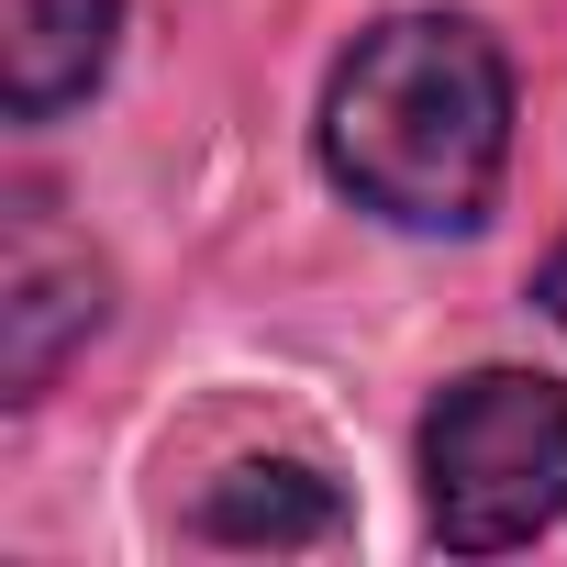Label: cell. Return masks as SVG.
Wrapping results in <instances>:
<instances>
[{"label": "cell", "mask_w": 567, "mask_h": 567, "mask_svg": "<svg viewBox=\"0 0 567 567\" xmlns=\"http://www.w3.org/2000/svg\"><path fill=\"white\" fill-rule=\"evenodd\" d=\"M423 523L445 556H512L567 523V390L534 368H467L423 412Z\"/></svg>", "instance_id": "cell-2"}, {"label": "cell", "mask_w": 567, "mask_h": 567, "mask_svg": "<svg viewBox=\"0 0 567 567\" xmlns=\"http://www.w3.org/2000/svg\"><path fill=\"white\" fill-rule=\"evenodd\" d=\"M123 45V0H0V112L23 134L68 123Z\"/></svg>", "instance_id": "cell-4"}, {"label": "cell", "mask_w": 567, "mask_h": 567, "mask_svg": "<svg viewBox=\"0 0 567 567\" xmlns=\"http://www.w3.org/2000/svg\"><path fill=\"white\" fill-rule=\"evenodd\" d=\"M323 178L390 234H478L512 167V56L478 12H379L323 79Z\"/></svg>", "instance_id": "cell-1"}, {"label": "cell", "mask_w": 567, "mask_h": 567, "mask_svg": "<svg viewBox=\"0 0 567 567\" xmlns=\"http://www.w3.org/2000/svg\"><path fill=\"white\" fill-rule=\"evenodd\" d=\"M534 301H545V323L567 334V234H556V256H545V278H534Z\"/></svg>", "instance_id": "cell-6"}, {"label": "cell", "mask_w": 567, "mask_h": 567, "mask_svg": "<svg viewBox=\"0 0 567 567\" xmlns=\"http://www.w3.org/2000/svg\"><path fill=\"white\" fill-rule=\"evenodd\" d=\"M189 534L200 545H346L357 512L312 456H245L189 501Z\"/></svg>", "instance_id": "cell-5"}, {"label": "cell", "mask_w": 567, "mask_h": 567, "mask_svg": "<svg viewBox=\"0 0 567 567\" xmlns=\"http://www.w3.org/2000/svg\"><path fill=\"white\" fill-rule=\"evenodd\" d=\"M101 323H112V267L90 256V234L56 223L45 189H12L0 200V401H45Z\"/></svg>", "instance_id": "cell-3"}]
</instances>
